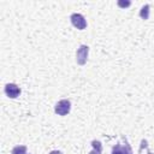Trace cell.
I'll return each instance as SVG.
<instances>
[{
    "label": "cell",
    "instance_id": "1",
    "mask_svg": "<svg viewBox=\"0 0 154 154\" xmlns=\"http://www.w3.org/2000/svg\"><path fill=\"white\" fill-rule=\"evenodd\" d=\"M70 109H71V103H70L69 100H65V99L64 100H60L55 105V108H54L55 113L59 114V116H66L70 112Z\"/></svg>",
    "mask_w": 154,
    "mask_h": 154
},
{
    "label": "cell",
    "instance_id": "2",
    "mask_svg": "<svg viewBox=\"0 0 154 154\" xmlns=\"http://www.w3.org/2000/svg\"><path fill=\"white\" fill-rule=\"evenodd\" d=\"M70 19H71V23H72V25H73L75 28L79 29V30H83V29L87 28V22H85V19H84V17H83L82 14H79V13H73V14H71Z\"/></svg>",
    "mask_w": 154,
    "mask_h": 154
},
{
    "label": "cell",
    "instance_id": "3",
    "mask_svg": "<svg viewBox=\"0 0 154 154\" xmlns=\"http://www.w3.org/2000/svg\"><path fill=\"white\" fill-rule=\"evenodd\" d=\"M88 52H89L88 46L82 45V46L78 48V51H77V53H76V57H77L76 60H77V63H78L79 65H84V64H85L87 58H88Z\"/></svg>",
    "mask_w": 154,
    "mask_h": 154
},
{
    "label": "cell",
    "instance_id": "4",
    "mask_svg": "<svg viewBox=\"0 0 154 154\" xmlns=\"http://www.w3.org/2000/svg\"><path fill=\"white\" fill-rule=\"evenodd\" d=\"M5 93H6V95H7L8 97L14 99V97H17V96L20 94V89H19V87H18L17 84H14V83H8V84H6V87H5Z\"/></svg>",
    "mask_w": 154,
    "mask_h": 154
},
{
    "label": "cell",
    "instance_id": "5",
    "mask_svg": "<svg viewBox=\"0 0 154 154\" xmlns=\"http://www.w3.org/2000/svg\"><path fill=\"white\" fill-rule=\"evenodd\" d=\"M91 144H93V148H94V149H93L89 154H101V149H102L101 143H100L99 141H93Z\"/></svg>",
    "mask_w": 154,
    "mask_h": 154
},
{
    "label": "cell",
    "instance_id": "6",
    "mask_svg": "<svg viewBox=\"0 0 154 154\" xmlns=\"http://www.w3.org/2000/svg\"><path fill=\"white\" fill-rule=\"evenodd\" d=\"M138 153H140V154H152V153L148 150V144H147V141H146V140H142Z\"/></svg>",
    "mask_w": 154,
    "mask_h": 154
},
{
    "label": "cell",
    "instance_id": "7",
    "mask_svg": "<svg viewBox=\"0 0 154 154\" xmlns=\"http://www.w3.org/2000/svg\"><path fill=\"white\" fill-rule=\"evenodd\" d=\"M12 154H26V147L25 146H16L12 149Z\"/></svg>",
    "mask_w": 154,
    "mask_h": 154
},
{
    "label": "cell",
    "instance_id": "8",
    "mask_svg": "<svg viewBox=\"0 0 154 154\" xmlns=\"http://www.w3.org/2000/svg\"><path fill=\"white\" fill-rule=\"evenodd\" d=\"M148 8H149V6L148 5H144L143 7H142V11H141V17L143 18V19H147L148 18Z\"/></svg>",
    "mask_w": 154,
    "mask_h": 154
},
{
    "label": "cell",
    "instance_id": "9",
    "mask_svg": "<svg viewBox=\"0 0 154 154\" xmlns=\"http://www.w3.org/2000/svg\"><path fill=\"white\" fill-rule=\"evenodd\" d=\"M112 154H124V149H123V147L122 146H116L114 148H113V150H112Z\"/></svg>",
    "mask_w": 154,
    "mask_h": 154
},
{
    "label": "cell",
    "instance_id": "10",
    "mask_svg": "<svg viewBox=\"0 0 154 154\" xmlns=\"http://www.w3.org/2000/svg\"><path fill=\"white\" fill-rule=\"evenodd\" d=\"M123 149H124V154H132V152H131V149H130L129 144H126V143H125V147H123Z\"/></svg>",
    "mask_w": 154,
    "mask_h": 154
},
{
    "label": "cell",
    "instance_id": "11",
    "mask_svg": "<svg viewBox=\"0 0 154 154\" xmlns=\"http://www.w3.org/2000/svg\"><path fill=\"white\" fill-rule=\"evenodd\" d=\"M49 154H61V153H60L59 150H52V152H51Z\"/></svg>",
    "mask_w": 154,
    "mask_h": 154
},
{
    "label": "cell",
    "instance_id": "12",
    "mask_svg": "<svg viewBox=\"0 0 154 154\" xmlns=\"http://www.w3.org/2000/svg\"><path fill=\"white\" fill-rule=\"evenodd\" d=\"M119 5H122V6H129V5H130V2H125V4H123V2H119Z\"/></svg>",
    "mask_w": 154,
    "mask_h": 154
}]
</instances>
